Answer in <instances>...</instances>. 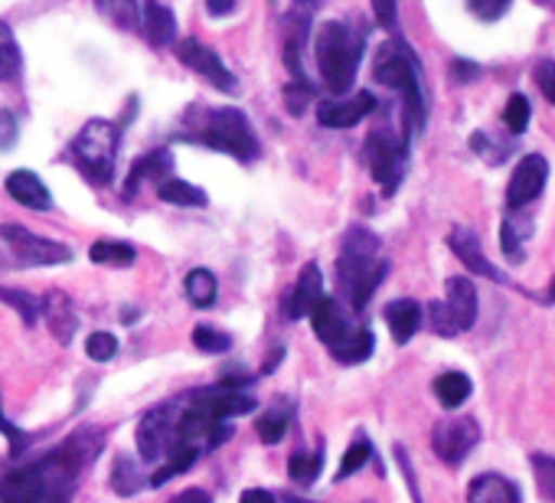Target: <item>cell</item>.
Listing matches in <instances>:
<instances>
[{
  "mask_svg": "<svg viewBox=\"0 0 555 503\" xmlns=\"http://www.w3.org/2000/svg\"><path fill=\"white\" fill-rule=\"evenodd\" d=\"M386 324H389V334H392V340L399 347L409 344L418 334V327H422V308H418V301L399 298V301L386 305Z\"/></svg>",
  "mask_w": 555,
  "mask_h": 503,
  "instance_id": "obj_23",
  "label": "cell"
},
{
  "mask_svg": "<svg viewBox=\"0 0 555 503\" xmlns=\"http://www.w3.org/2000/svg\"><path fill=\"white\" fill-rule=\"evenodd\" d=\"M8 193H11V199H17L21 206H30V209H50L53 206L47 183L34 170H14L8 177Z\"/></svg>",
  "mask_w": 555,
  "mask_h": 503,
  "instance_id": "obj_22",
  "label": "cell"
},
{
  "mask_svg": "<svg viewBox=\"0 0 555 503\" xmlns=\"http://www.w3.org/2000/svg\"><path fill=\"white\" fill-rule=\"evenodd\" d=\"M444 311L454 324L457 334L470 331L477 324V288L470 279H448V301H444Z\"/></svg>",
  "mask_w": 555,
  "mask_h": 503,
  "instance_id": "obj_17",
  "label": "cell"
},
{
  "mask_svg": "<svg viewBox=\"0 0 555 503\" xmlns=\"http://www.w3.org/2000/svg\"><path fill=\"white\" fill-rule=\"evenodd\" d=\"M503 125L509 134H522L529 128V102L522 92H513L506 99V108H503Z\"/></svg>",
  "mask_w": 555,
  "mask_h": 503,
  "instance_id": "obj_39",
  "label": "cell"
},
{
  "mask_svg": "<svg viewBox=\"0 0 555 503\" xmlns=\"http://www.w3.org/2000/svg\"><path fill=\"white\" fill-rule=\"evenodd\" d=\"M288 422H292V412L285 405H274V409H264V415L255 422V431L264 444H278L288 435Z\"/></svg>",
  "mask_w": 555,
  "mask_h": 503,
  "instance_id": "obj_33",
  "label": "cell"
},
{
  "mask_svg": "<svg viewBox=\"0 0 555 503\" xmlns=\"http://www.w3.org/2000/svg\"><path fill=\"white\" fill-rule=\"evenodd\" d=\"M373 112H376V99L370 92H357V95H340V99L318 102V121L324 128H353V125H360Z\"/></svg>",
  "mask_w": 555,
  "mask_h": 503,
  "instance_id": "obj_15",
  "label": "cell"
},
{
  "mask_svg": "<svg viewBox=\"0 0 555 503\" xmlns=\"http://www.w3.org/2000/svg\"><path fill=\"white\" fill-rule=\"evenodd\" d=\"M89 259L95 266H112V269H131L138 262V248L128 245V242H118V238H99L92 248H89Z\"/></svg>",
  "mask_w": 555,
  "mask_h": 503,
  "instance_id": "obj_26",
  "label": "cell"
},
{
  "mask_svg": "<svg viewBox=\"0 0 555 503\" xmlns=\"http://www.w3.org/2000/svg\"><path fill=\"white\" fill-rule=\"evenodd\" d=\"M186 141L193 144H203L209 151H219V154H229L235 160H255L261 154L258 147V138L251 131V121L238 112V108H212L203 121V128L196 131H186L183 134Z\"/></svg>",
  "mask_w": 555,
  "mask_h": 503,
  "instance_id": "obj_5",
  "label": "cell"
},
{
  "mask_svg": "<svg viewBox=\"0 0 555 503\" xmlns=\"http://www.w3.org/2000/svg\"><path fill=\"white\" fill-rule=\"evenodd\" d=\"M467 8H470L474 17L493 24V21H500V17L513 8V0H467Z\"/></svg>",
  "mask_w": 555,
  "mask_h": 503,
  "instance_id": "obj_43",
  "label": "cell"
},
{
  "mask_svg": "<svg viewBox=\"0 0 555 503\" xmlns=\"http://www.w3.org/2000/svg\"><path fill=\"white\" fill-rule=\"evenodd\" d=\"M170 503H212V496L203 490V487H190V490H183V493H177Z\"/></svg>",
  "mask_w": 555,
  "mask_h": 503,
  "instance_id": "obj_51",
  "label": "cell"
},
{
  "mask_svg": "<svg viewBox=\"0 0 555 503\" xmlns=\"http://www.w3.org/2000/svg\"><path fill=\"white\" fill-rule=\"evenodd\" d=\"M21 69H24V56L14 40V30L0 21V82H14Z\"/></svg>",
  "mask_w": 555,
  "mask_h": 503,
  "instance_id": "obj_31",
  "label": "cell"
},
{
  "mask_svg": "<svg viewBox=\"0 0 555 503\" xmlns=\"http://www.w3.org/2000/svg\"><path fill=\"white\" fill-rule=\"evenodd\" d=\"M363 53L366 27L360 21H324L314 34V60L324 86L334 95H347L353 89Z\"/></svg>",
  "mask_w": 555,
  "mask_h": 503,
  "instance_id": "obj_3",
  "label": "cell"
},
{
  "mask_svg": "<svg viewBox=\"0 0 555 503\" xmlns=\"http://www.w3.org/2000/svg\"><path fill=\"white\" fill-rule=\"evenodd\" d=\"M435 396H438V402H441L444 409H461V405L470 399V379H467L464 373H457V370L441 373V376L435 379Z\"/></svg>",
  "mask_w": 555,
  "mask_h": 503,
  "instance_id": "obj_28",
  "label": "cell"
},
{
  "mask_svg": "<svg viewBox=\"0 0 555 503\" xmlns=\"http://www.w3.org/2000/svg\"><path fill=\"white\" fill-rule=\"evenodd\" d=\"M170 170H173V157H170L167 147H157V151L144 154L141 160H134V167H131V173L125 180V196H134L144 180H157V183L167 180Z\"/></svg>",
  "mask_w": 555,
  "mask_h": 503,
  "instance_id": "obj_21",
  "label": "cell"
},
{
  "mask_svg": "<svg viewBox=\"0 0 555 503\" xmlns=\"http://www.w3.org/2000/svg\"><path fill=\"white\" fill-rule=\"evenodd\" d=\"M428 318H431V327H435L441 337H454V334H457L454 324H451V318H448V311H444V305H431V308H428Z\"/></svg>",
  "mask_w": 555,
  "mask_h": 503,
  "instance_id": "obj_50",
  "label": "cell"
},
{
  "mask_svg": "<svg viewBox=\"0 0 555 503\" xmlns=\"http://www.w3.org/2000/svg\"><path fill=\"white\" fill-rule=\"evenodd\" d=\"M0 431L8 435V441H11V451H14V454H21V451L27 448V441H30V438H27V435H24V431H21V428H17L4 412H0Z\"/></svg>",
  "mask_w": 555,
  "mask_h": 503,
  "instance_id": "obj_49",
  "label": "cell"
},
{
  "mask_svg": "<svg viewBox=\"0 0 555 503\" xmlns=\"http://www.w3.org/2000/svg\"><path fill=\"white\" fill-rule=\"evenodd\" d=\"M86 353H89L95 363H108V360H115V353H118V340H115L108 331H95V334H89V340H86Z\"/></svg>",
  "mask_w": 555,
  "mask_h": 503,
  "instance_id": "obj_42",
  "label": "cell"
},
{
  "mask_svg": "<svg viewBox=\"0 0 555 503\" xmlns=\"http://www.w3.org/2000/svg\"><path fill=\"white\" fill-rule=\"evenodd\" d=\"M0 242H4L8 262L17 269H40V266H66L73 259V248L53 238H43L17 222L0 225Z\"/></svg>",
  "mask_w": 555,
  "mask_h": 503,
  "instance_id": "obj_7",
  "label": "cell"
},
{
  "mask_svg": "<svg viewBox=\"0 0 555 503\" xmlns=\"http://www.w3.org/2000/svg\"><path fill=\"white\" fill-rule=\"evenodd\" d=\"M235 4H238V0H206V11L212 17H229L235 11Z\"/></svg>",
  "mask_w": 555,
  "mask_h": 503,
  "instance_id": "obj_52",
  "label": "cell"
},
{
  "mask_svg": "<svg viewBox=\"0 0 555 503\" xmlns=\"http://www.w3.org/2000/svg\"><path fill=\"white\" fill-rule=\"evenodd\" d=\"M17 134H21V128L14 121V115L11 112H0V151H11L17 144Z\"/></svg>",
  "mask_w": 555,
  "mask_h": 503,
  "instance_id": "obj_48",
  "label": "cell"
},
{
  "mask_svg": "<svg viewBox=\"0 0 555 503\" xmlns=\"http://www.w3.org/2000/svg\"><path fill=\"white\" fill-rule=\"evenodd\" d=\"M321 467H324V448H321V444H318L314 451H298V454H292V461H288V474H292V480H298V483H314L318 474H321Z\"/></svg>",
  "mask_w": 555,
  "mask_h": 503,
  "instance_id": "obj_34",
  "label": "cell"
},
{
  "mask_svg": "<svg viewBox=\"0 0 555 503\" xmlns=\"http://www.w3.org/2000/svg\"><path fill=\"white\" fill-rule=\"evenodd\" d=\"M386 275H389V262L383 256V238L363 225H353L344 235V248L337 259V285H340L347 305L357 314L366 311L370 298L379 292Z\"/></svg>",
  "mask_w": 555,
  "mask_h": 503,
  "instance_id": "obj_2",
  "label": "cell"
},
{
  "mask_svg": "<svg viewBox=\"0 0 555 503\" xmlns=\"http://www.w3.org/2000/svg\"><path fill=\"white\" fill-rule=\"evenodd\" d=\"M288 503H308V500H298V496H288ZM366 503H373V500H366Z\"/></svg>",
  "mask_w": 555,
  "mask_h": 503,
  "instance_id": "obj_56",
  "label": "cell"
},
{
  "mask_svg": "<svg viewBox=\"0 0 555 503\" xmlns=\"http://www.w3.org/2000/svg\"><path fill=\"white\" fill-rule=\"evenodd\" d=\"M118 147H121V125L105 121V118H92L69 147L73 164L92 180V183H112L115 177V160H118Z\"/></svg>",
  "mask_w": 555,
  "mask_h": 503,
  "instance_id": "obj_6",
  "label": "cell"
},
{
  "mask_svg": "<svg viewBox=\"0 0 555 503\" xmlns=\"http://www.w3.org/2000/svg\"><path fill=\"white\" fill-rule=\"evenodd\" d=\"M477 441H480V425H477L470 415L444 418V422H438L435 431H431V448H435V454H438L444 464H451V467H457V464L477 448Z\"/></svg>",
  "mask_w": 555,
  "mask_h": 503,
  "instance_id": "obj_9",
  "label": "cell"
},
{
  "mask_svg": "<svg viewBox=\"0 0 555 503\" xmlns=\"http://www.w3.org/2000/svg\"><path fill=\"white\" fill-rule=\"evenodd\" d=\"M40 314H47V324L56 337V344H69L73 334L79 331V311L73 305V298L66 292H50L40 305Z\"/></svg>",
  "mask_w": 555,
  "mask_h": 503,
  "instance_id": "obj_18",
  "label": "cell"
},
{
  "mask_svg": "<svg viewBox=\"0 0 555 503\" xmlns=\"http://www.w3.org/2000/svg\"><path fill=\"white\" fill-rule=\"evenodd\" d=\"M373 79L386 89H396L405 102V141L425 128V92H422V66L415 53L402 40H389L379 47L373 60Z\"/></svg>",
  "mask_w": 555,
  "mask_h": 503,
  "instance_id": "obj_4",
  "label": "cell"
},
{
  "mask_svg": "<svg viewBox=\"0 0 555 503\" xmlns=\"http://www.w3.org/2000/svg\"><path fill=\"white\" fill-rule=\"evenodd\" d=\"M183 292L190 298L193 308H212L216 305V295H219V285H216V275L209 269H193L183 282Z\"/></svg>",
  "mask_w": 555,
  "mask_h": 503,
  "instance_id": "obj_27",
  "label": "cell"
},
{
  "mask_svg": "<svg viewBox=\"0 0 555 503\" xmlns=\"http://www.w3.org/2000/svg\"><path fill=\"white\" fill-rule=\"evenodd\" d=\"M177 60L186 66V69H193L196 76H203L206 82H212L216 89H222V92H235V76L225 69V63L209 50V47H203L199 40H180L177 43Z\"/></svg>",
  "mask_w": 555,
  "mask_h": 503,
  "instance_id": "obj_13",
  "label": "cell"
},
{
  "mask_svg": "<svg viewBox=\"0 0 555 503\" xmlns=\"http://www.w3.org/2000/svg\"><path fill=\"white\" fill-rule=\"evenodd\" d=\"M193 344L203 353H225V350H232V337L222 334V331H216V327H209V324H199L193 331Z\"/></svg>",
  "mask_w": 555,
  "mask_h": 503,
  "instance_id": "obj_40",
  "label": "cell"
},
{
  "mask_svg": "<svg viewBox=\"0 0 555 503\" xmlns=\"http://www.w3.org/2000/svg\"><path fill=\"white\" fill-rule=\"evenodd\" d=\"M448 245H451V252L461 259V266H464L467 272H474V275H480V279H490V282H496V285H506V282H509V279L483 256L480 238H477L467 225H454L451 235H448Z\"/></svg>",
  "mask_w": 555,
  "mask_h": 503,
  "instance_id": "obj_14",
  "label": "cell"
},
{
  "mask_svg": "<svg viewBox=\"0 0 555 503\" xmlns=\"http://www.w3.org/2000/svg\"><path fill=\"white\" fill-rule=\"evenodd\" d=\"M141 470L134 467V461L131 457H125V454H118L115 457V467H112V487H115V493H121V496H131V493H138L141 490Z\"/></svg>",
  "mask_w": 555,
  "mask_h": 503,
  "instance_id": "obj_36",
  "label": "cell"
},
{
  "mask_svg": "<svg viewBox=\"0 0 555 503\" xmlns=\"http://www.w3.org/2000/svg\"><path fill=\"white\" fill-rule=\"evenodd\" d=\"M467 503H519V487L503 474H477L467 487Z\"/></svg>",
  "mask_w": 555,
  "mask_h": 503,
  "instance_id": "obj_20",
  "label": "cell"
},
{
  "mask_svg": "<svg viewBox=\"0 0 555 503\" xmlns=\"http://www.w3.org/2000/svg\"><path fill=\"white\" fill-rule=\"evenodd\" d=\"M532 79H535V86H539V92L555 105V63L552 60H542V63H535V69H532Z\"/></svg>",
  "mask_w": 555,
  "mask_h": 503,
  "instance_id": "obj_44",
  "label": "cell"
},
{
  "mask_svg": "<svg viewBox=\"0 0 555 503\" xmlns=\"http://www.w3.org/2000/svg\"><path fill=\"white\" fill-rule=\"evenodd\" d=\"M396 461H399V470H402V474H405V480H409V493H412V500H415V503H425V500H422V493H418L415 467H412V461H409V454H405V448H402V444H396Z\"/></svg>",
  "mask_w": 555,
  "mask_h": 503,
  "instance_id": "obj_47",
  "label": "cell"
},
{
  "mask_svg": "<svg viewBox=\"0 0 555 503\" xmlns=\"http://www.w3.org/2000/svg\"><path fill=\"white\" fill-rule=\"evenodd\" d=\"M545 180H548V160L542 154H526L513 167V177L506 183V203H509V209H522L532 199H539V193L545 190Z\"/></svg>",
  "mask_w": 555,
  "mask_h": 503,
  "instance_id": "obj_11",
  "label": "cell"
},
{
  "mask_svg": "<svg viewBox=\"0 0 555 503\" xmlns=\"http://www.w3.org/2000/svg\"><path fill=\"white\" fill-rule=\"evenodd\" d=\"M480 76V66L477 63H467V60H457L454 63V79L467 82V79H477Z\"/></svg>",
  "mask_w": 555,
  "mask_h": 503,
  "instance_id": "obj_53",
  "label": "cell"
},
{
  "mask_svg": "<svg viewBox=\"0 0 555 503\" xmlns=\"http://www.w3.org/2000/svg\"><path fill=\"white\" fill-rule=\"evenodd\" d=\"M370 461H373V444H370V438H366V435H360V438L347 448V454H344V461H340V467H337V480L353 477V474H357V470H363Z\"/></svg>",
  "mask_w": 555,
  "mask_h": 503,
  "instance_id": "obj_35",
  "label": "cell"
},
{
  "mask_svg": "<svg viewBox=\"0 0 555 503\" xmlns=\"http://www.w3.org/2000/svg\"><path fill=\"white\" fill-rule=\"evenodd\" d=\"M157 196L170 206H193V209L206 206V193L199 186H193L186 180H173V177L157 183Z\"/></svg>",
  "mask_w": 555,
  "mask_h": 503,
  "instance_id": "obj_29",
  "label": "cell"
},
{
  "mask_svg": "<svg viewBox=\"0 0 555 503\" xmlns=\"http://www.w3.org/2000/svg\"><path fill=\"white\" fill-rule=\"evenodd\" d=\"M373 11H376V21H379L383 30H396V24H399L396 0H373Z\"/></svg>",
  "mask_w": 555,
  "mask_h": 503,
  "instance_id": "obj_46",
  "label": "cell"
},
{
  "mask_svg": "<svg viewBox=\"0 0 555 503\" xmlns=\"http://www.w3.org/2000/svg\"><path fill=\"white\" fill-rule=\"evenodd\" d=\"M105 435L102 428H79L50 454L14 467L0 480V503H69L76 493V480L92 467L102 454Z\"/></svg>",
  "mask_w": 555,
  "mask_h": 503,
  "instance_id": "obj_1",
  "label": "cell"
},
{
  "mask_svg": "<svg viewBox=\"0 0 555 503\" xmlns=\"http://www.w3.org/2000/svg\"><path fill=\"white\" fill-rule=\"evenodd\" d=\"M539 4H545V8H555V0H539Z\"/></svg>",
  "mask_w": 555,
  "mask_h": 503,
  "instance_id": "obj_57",
  "label": "cell"
},
{
  "mask_svg": "<svg viewBox=\"0 0 555 503\" xmlns=\"http://www.w3.org/2000/svg\"><path fill=\"white\" fill-rule=\"evenodd\" d=\"M95 11L115 24L118 30H138L141 14H138V0H95Z\"/></svg>",
  "mask_w": 555,
  "mask_h": 503,
  "instance_id": "obj_30",
  "label": "cell"
},
{
  "mask_svg": "<svg viewBox=\"0 0 555 503\" xmlns=\"http://www.w3.org/2000/svg\"><path fill=\"white\" fill-rule=\"evenodd\" d=\"M0 301L4 305H11L17 314H21V321L27 324V327H34L37 321H40V301L30 295V292H14V288H0Z\"/></svg>",
  "mask_w": 555,
  "mask_h": 503,
  "instance_id": "obj_38",
  "label": "cell"
},
{
  "mask_svg": "<svg viewBox=\"0 0 555 503\" xmlns=\"http://www.w3.org/2000/svg\"><path fill=\"white\" fill-rule=\"evenodd\" d=\"M305 4H311V0H305Z\"/></svg>",
  "mask_w": 555,
  "mask_h": 503,
  "instance_id": "obj_58",
  "label": "cell"
},
{
  "mask_svg": "<svg viewBox=\"0 0 555 503\" xmlns=\"http://www.w3.org/2000/svg\"><path fill=\"white\" fill-rule=\"evenodd\" d=\"M373 347H376L373 331H370V327H357V331L334 350V357H337V363H363V360L373 357Z\"/></svg>",
  "mask_w": 555,
  "mask_h": 503,
  "instance_id": "obj_32",
  "label": "cell"
},
{
  "mask_svg": "<svg viewBox=\"0 0 555 503\" xmlns=\"http://www.w3.org/2000/svg\"><path fill=\"white\" fill-rule=\"evenodd\" d=\"M548 301L555 305V282H552V288H548Z\"/></svg>",
  "mask_w": 555,
  "mask_h": 503,
  "instance_id": "obj_55",
  "label": "cell"
},
{
  "mask_svg": "<svg viewBox=\"0 0 555 503\" xmlns=\"http://www.w3.org/2000/svg\"><path fill=\"white\" fill-rule=\"evenodd\" d=\"M190 405L203 409L216 422H225V418H235V415H248L255 409V399L245 389H232V386L216 383V386L190 392Z\"/></svg>",
  "mask_w": 555,
  "mask_h": 503,
  "instance_id": "obj_12",
  "label": "cell"
},
{
  "mask_svg": "<svg viewBox=\"0 0 555 503\" xmlns=\"http://www.w3.org/2000/svg\"><path fill=\"white\" fill-rule=\"evenodd\" d=\"M532 235V219L519 209H513L506 219H503V229H500V245H503V256L509 262H522L526 259V238Z\"/></svg>",
  "mask_w": 555,
  "mask_h": 503,
  "instance_id": "obj_24",
  "label": "cell"
},
{
  "mask_svg": "<svg viewBox=\"0 0 555 503\" xmlns=\"http://www.w3.org/2000/svg\"><path fill=\"white\" fill-rule=\"evenodd\" d=\"M532 477L539 487V496L545 503H555V457L552 454H532Z\"/></svg>",
  "mask_w": 555,
  "mask_h": 503,
  "instance_id": "obj_37",
  "label": "cell"
},
{
  "mask_svg": "<svg viewBox=\"0 0 555 503\" xmlns=\"http://www.w3.org/2000/svg\"><path fill=\"white\" fill-rule=\"evenodd\" d=\"M321 298H324V275H321L318 262H308V266L301 269V275H298V285H295L288 305H285V314H288L292 321H301V318L311 314V308H314Z\"/></svg>",
  "mask_w": 555,
  "mask_h": 503,
  "instance_id": "obj_19",
  "label": "cell"
},
{
  "mask_svg": "<svg viewBox=\"0 0 555 503\" xmlns=\"http://www.w3.org/2000/svg\"><path fill=\"white\" fill-rule=\"evenodd\" d=\"M238 503H278V500H274V493H268V490H258V487H255V490H245Z\"/></svg>",
  "mask_w": 555,
  "mask_h": 503,
  "instance_id": "obj_54",
  "label": "cell"
},
{
  "mask_svg": "<svg viewBox=\"0 0 555 503\" xmlns=\"http://www.w3.org/2000/svg\"><path fill=\"white\" fill-rule=\"evenodd\" d=\"M311 324H314V334L321 344L331 347V353L357 331V324H350L347 311L334 301V298H321L314 308H311Z\"/></svg>",
  "mask_w": 555,
  "mask_h": 503,
  "instance_id": "obj_16",
  "label": "cell"
},
{
  "mask_svg": "<svg viewBox=\"0 0 555 503\" xmlns=\"http://www.w3.org/2000/svg\"><path fill=\"white\" fill-rule=\"evenodd\" d=\"M173 431H177L173 405H157V409L144 412V418L138 425V454L151 464L160 461L173 444Z\"/></svg>",
  "mask_w": 555,
  "mask_h": 503,
  "instance_id": "obj_10",
  "label": "cell"
},
{
  "mask_svg": "<svg viewBox=\"0 0 555 503\" xmlns=\"http://www.w3.org/2000/svg\"><path fill=\"white\" fill-rule=\"evenodd\" d=\"M409 141L396 138L389 128H379L366 138V160L373 170V180L383 186L386 196H392L405 177V164H409Z\"/></svg>",
  "mask_w": 555,
  "mask_h": 503,
  "instance_id": "obj_8",
  "label": "cell"
},
{
  "mask_svg": "<svg viewBox=\"0 0 555 503\" xmlns=\"http://www.w3.org/2000/svg\"><path fill=\"white\" fill-rule=\"evenodd\" d=\"M141 27L147 34V40L154 47H170L177 40V21L170 14V8H164L160 0H147L144 8V17H141Z\"/></svg>",
  "mask_w": 555,
  "mask_h": 503,
  "instance_id": "obj_25",
  "label": "cell"
},
{
  "mask_svg": "<svg viewBox=\"0 0 555 503\" xmlns=\"http://www.w3.org/2000/svg\"><path fill=\"white\" fill-rule=\"evenodd\" d=\"M308 102H311V82H292L285 89V105L292 115H301L308 108Z\"/></svg>",
  "mask_w": 555,
  "mask_h": 503,
  "instance_id": "obj_45",
  "label": "cell"
},
{
  "mask_svg": "<svg viewBox=\"0 0 555 503\" xmlns=\"http://www.w3.org/2000/svg\"><path fill=\"white\" fill-rule=\"evenodd\" d=\"M470 147H474V154L483 157L487 164H500V160H506V154H509V147L500 144V141H493V134H487V131H474V134H470Z\"/></svg>",
  "mask_w": 555,
  "mask_h": 503,
  "instance_id": "obj_41",
  "label": "cell"
}]
</instances>
